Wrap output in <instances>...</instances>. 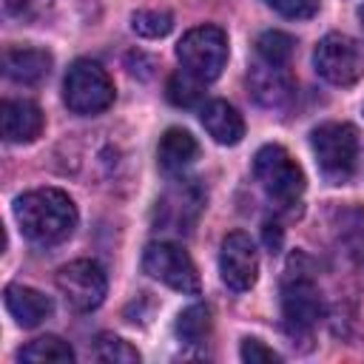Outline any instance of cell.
Listing matches in <instances>:
<instances>
[{
    "label": "cell",
    "instance_id": "9c48e42d",
    "mask_svg": "<svg viewBox=\"0 0 364 364\" xmlns=\"http://www.w3.org/2000/svg\"><path fill=\"white\" fill-rule=\"evenodd\" d=\"M54 282H57V290L63 293L65 304L71 310H80V313L97 310L105 299V290H108L105 270L91 259H77V262L63 264L57 270Z\"/></svg>",
    "mask_w": 364,
    "mask_h": 364
},
{
    "label": "cell",
    "instance_id": "9a60e30c",
    "mask_svg": "<svg viewBox=\"0 0 364 364\" xmlns=\"http://www.w3.org/2000/svg\"><path fill=\"white\" fill-rule=\"evenodd\" d=\"M3 301H6V310L11 313V318L20 327H37L54 310V304L46 293H40L34 287H26V284H9L6 293H3Z\"/></svg>",
    "mask_w": 364,
    "mask_h": 364
},
{
    "label": "cell",
    "instance_id": "484cf974",
    "mask_svg": "<svg viewBox=\"0 0 364 364\" xmlns=\"http://www.w3.org/2000/svg\"><path fill=\"white\" fill-rule=\"evenodd\" d=\"M358 20H361V26H364V6L358 9Z\"/></svg>",
    "mask_w": 364,
    "mask_h": 364
},
{
    "label": "cell",
    "instance_id": "52a82bcc",
    "mask_svg": "<svg viewBox=\"0 0 364 364\" xmlns=\"http://www.w3.org/2000/svg\"><path fill=\"white\" fill-rule=\"evenodd\" d=\"M313 68L330 85H353L364 74V48L347 34H327L313 51Z\"/></svg>",
    "mask_w": 364,
    "mask_h": 364
},
{
    "label": "cell",
    "instance_id": "e0dca14e",
    "mask_svg": "<svg viewBox=\"0 0 364 364\" xmlns=\"http://www.w3.org/2000/svg\"><path fill=\"white\" fill-rule=\"evenodd\" d=\"M20 361H31V364H71L74 361V350L68 341H63L60 336H40L34 341H28L20 353Z\"/></svg>",
    "mask_w": 364,
    "mask_h": 364
},
{
    "label": "cell",
    "instance_id": "277c9868",
    "mask_svg": "<svg viewBox=\"0 0 364 364\" xmlns=\"http://www.w3.org/2000/svg\"><path fill=\"white\" fill-rule=\"evenodd\" d=\"M253 173L267 199H273L279 208L290 210L301 202L304 193V173L296 165V159L282 145H262L253 156Z\"/></svg>",
    "mask_w": 364,
    "mask_h": 364
},
{
    "label": "cell",
    "instance_id": "ffe728a7",
    "mask_svg": "<svg viewBox=\"0 0 364 364\" xmlns=\"http://www.w3.org/2000/svg\"><path fill=\"white\" fill-rule=\"evenodd\" d=\"M202 80H196L193 74H188L185 68H179L176 74H171L168 77V85H165V94H168V100L173 102V105H179V108H191V105H196L199 100H202Z\"/></svg>",
    "mask_w": 364,
    "mask_h": 364
},
{
    "label": "cell",
    "instance_id": "30bf717a",
    "mask_svg": "<svg viewBox=\"0 0 364 364\" xmlns=\"http://www.w3.org/2000/svg\"><path fill=\"white\" fill-rule=\"evenodd\" d=\"M219 276L233 293H245L259 279V250L253 239L242 230H233L222 239L219 247Z\"/></svg>",
    "mask_w": 364,
    "mask_h": 364
},
{
    "label": "cell",
    "instance_id": "4fadbf2b",
    "mask_svg": "<svg viewBox=\"0 0 364 364\" xmlns=\"http://www.w3.org/2000/svg\"><path fill=\"white\" fill-rule=\"evenodd\" d=\"M51 54L46 48L31 46H11L3 54V71L9 80L20 85H37L51 74Z\"/></svg>",
    "mask_w": 364,
    "mask_h": 364
},
{
    "label": "cell",
    "instance_id": "2e32d148",
    "mask_svg": "<svg viewBox=\"0 0 364 364\" xmlns=\"http://www.w3.org/2000/svg\"><path fill=\"white\" fill-rule=\"evenodd\" d=\"M199 156V142L191 131L185 128H168L162 136H159V145H156V162L165 173H179L185 171L193 159Z\"/></svg>",
    "mask_w": 364,
    "mask_h": 364
},
{
    "label": "cell",
    "instance_id": "6da1fadb",
    "mask_svg": "<svg viewBox=\"0 0 364 364\" xmlns=\"http://www.w3.org/2000/svg\"><path fill=\"white\" fill-rule=\"evenodd\" d=\"M14 219L20 233L34 245H60L77 228V205L60 188L26 191L14 199Z\"/></svg>",
    "mask_w": 364,
    "mask_h": 364
},
{
    "label": "cell",
    "instance_id": "7a4b0ae2",
    "mask_svg": "<svg viewBox=\"0 0 364 364\" xmlns=\"http://www.w3.org/2000/svg\"><path fill=\"white\" fill-rule=\"evenodd\" d=\"M321 316V293L313 279V264L304 253H293L282 276V318L284 330L299 338L310 336Z\"/></svg>",
    "mask_w": 364,
    "mask_h": 364
},
{
    "label": "cell",
    "instance_id": "cb8c5ba5",
    "mask_svg": "<svg viewBox=\"0 0 364 364\" xmlns=\"http://www.w3.org/2000/svg\"><path fill=\"white\" fill-rule=\"evenodd\" d=\"M239 355H242V361H247V364H264V361H282V355L273 350V347H267L264 341H259V338H242V347H239Z\"/></svg>",
    "mask_w": 364,
    "mask_h": 364
},
{
    "label": "cell",
    "instance_id": "d6986e66",
    "mask_svg": "<svg viewBox=\"0 0 364 364\" xmlns=\"http://www.w3.org/2000/svg\"><path fill=\"white\" fill-rule=\"evenodd\" d=\"M94 358L97 361H108V364H136L139 353L125 338H119L114 333H100L94 338Z\"/></svg>",
    "mask_w": 364,
    "mask_h": 364
},
{
    "label": "cell",
    "instance_id": "3957f363",
    "mask_svg": "<svg viewBox=\"0 0 364 364\" xmlns=\"http://www.w3.org/2000/svg\"><path fill=\"white\" fill-rule=\"evenodd\" d=\"M310 148L330 185L350 182L358 168V131L350 122H321L310 131Z\"/></svg>",
    "mask_w": 364,
    "mask_h": 364
},
{
    "label": "cell",
    "instance_id": "603a6c76",
    "mask_svg": "<svg viewBox=\"0 0 364 364\" xmlns=\"http://www.w3.org/2000/svg\"><path fill=\"white\" fill-rule=\"evenodd\" d=\"M264 6L287 20H310L318 11V0H264Z\"/></svg>",
    "mask_w": 364,
    "mask_h": 364
},
{
    "label": "cell",
    "instance_id": "8fae6325",
    "mask_svg": "<svg viewBox=\"0 0 364 364\" xmlns=\"http://www.w3.org/2000/svg\"><path fill=\"white\" fill-rule=\"evenodd\" d=\"M0 131L6 142H34L43 131V111L31 100H3L0 105Z\"/></svg>",
    "mask_w": 364,
    "mask_h": 364
},
{
    "label": "cell",
    "instance_id": "5bb4252c",
    "mask_svg": "<svg viewBox=\"0 0 364 364\" xmlns=\"http://www.w3.org/2000/svg\"><path fill=\"white\" fill-rule=\"evenodd\" d=\"M199 122L208 131V136L219 145H239L242 136H245L242 114L225 100H208L199 108Z\"/></svg>",
    "mask_w": 364,
    "mask_h": 364
},
{
    "label": "cell",
    "instance_id": "d4e9b609",
    "mask_svg": "<svg viewBox=\"0 0 364 364\" xmlns=\"http://www.w3.org/2000/svg\"><path fill=\"white\" fill-rule=\"evenodd\" d=\"M264 239H267V245L276 250V247H279V242H282V233H279V230L273 233V230H270V225H267V228H264Z\"/></svg>",
    "mask_w": 364,
    "mask_h": 364
},
{
    "label": "cell",
    "instance_id": "7c38bea8",
    "mask_svg": "<svg viewBox=\"0 0 364 364\" xmlns=\"http://www.w3.org/2000/svg\"><path fill=\"white\" fill-rule=\"evenodd\" d=\"M247 85H250L253 100L264 108H282L293 97V82L284 74V65H267V63L250 65Z\"/></svg>",
    "mask_w": 364,
    "mask_h": 364
},
{
    "label": "cell",
    "instance_id": "7402d4cb",
    "mask_svg": "<svg viewBox=\"0 0 364 364\" xmlns=\"http://www.w3.org/2000/svg\"><path fill=\"white\" fill-rule=\"evenodd\" d=\"M131 28H134L139 37L156 40V37H165V34L173 28V17H171L168 11L142 9V11H134V17H131Z\"/></svg>",
    "mask_w": 364,
    "mask_h": 364
},
{
    "label": "cell",
    "instance_id": "ac0fdd59",
    "mask_svg": "<svg viewBox=\"0 0 364 364\" xmlns=\"http://www.w3.org/2000/svg\"><path fill=\"white\" fill-rule=\"evenodd\" d=\"M293 48H296V40L284 31H276V28L262 31L256 40V54L267 65H287L293 57Z\"/></svg>",
    "mask_w": 364,
    "mask_h": 364
},
{
    "label": "cell",
    "instance_id": "ba28073f",
    "mask_svg": "<svg viewBox=\"0 0 364 364\" xmlns=\"http://www.w3.org/2000/svg\"><path fill=\"white\" fill-rule=\"evenodd\" d=\"M142 270L168 284L171 290H179V293H191L196 296L199 293V273H196V264L193 259L188 256V250L182 245H173V242H151L142 253Z\"/></svg>",
    "mask_w": 364,
    "mask_h": 364
},
{
    "label": "cell",
    "instance_id": "8992f818",
    "mask_svg": "<svg viewBox=\"0 0 364 364\" xmlns=\"http://www.w3.org/2000/svg\"><path fill=\"white\" fill-rule=\"evenodd\" d=\"M176 57L188 74L213 82L228 63V34L219 26H196L176 43Z\"/></svg>",
    "mask_w": 364,
    "mask_h": 364
},
{
    "label": "cell",
    "instance_id": "44dd1931",
    "mask_svg": "<svg viewBox=\"0 0 364 364\" xmlns=\"http://www.w3.org/2000/svg\"><path fill=\"white\" fill-rule=\"evenodd\" d=\"M208 330H210V313H208V307H202V304H193V307L182 310L179 318H176V336H179L182 341H188V344L205 341Z\"/></svg>",
    "mask_w": 364,
    "mask_h": 364
},
{
    "label": "cell",
    "instance_id": "5b68a950",
    "mask_svg": "<svg viewBox=\"0 0 364 364\" xmlns=\"http://www.w3.org/2000/svg\"><path fill=\"white\" fill-rule=\"evenodd\" d=\"M63 100L68 111L80 117H91L105 111L114 102V82L108 71L94 60H77L71 63L65 82H63Z\"/></svg>",
    "mask_w": 364,
    "mask_h": 364
}]
</instances>
